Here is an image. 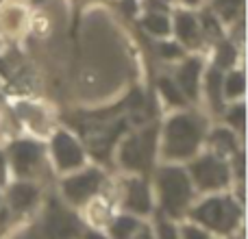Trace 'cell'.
I'll return each instance as SVG.
<instances>
[{
    "mask_svg": "<svg viewBox=\"0 0 248 239\" xmlns=\"http://www.w3.org/2000/svg\"><path fill=\"white\" fill-rule=\"evenodd\" d=\"M202 131H205V124L196 116L183 113V116L172 118L166 126V144H163L166 157L183 159L194 154L202 139Z\"/></svg>",
    "mask_w": 248,
    "mask_h": 239,
    "instance_id": "6da1fadb",
    "label": "cell"
},
{
    "mask_svg": "<svg viewBox=\"0 0 248 239\" xmlns=\"http://www.w3.org/2000/svg\"><path fill=\"white\" fill-rule=\"evenodd\" d=\"M159 196H161L163 213L179 218L192 200V183L187 174L179 167H163L159 172Z\"/></svg>",
    "mask_w": 248,
    "mask_h": 239,
    "instance_id": "7a4b0ae2",
    "label": "cell"
},
{
    "mask_svg": "<svg viewBox=\"0 0 248 239\" xmlns=\"http://www.w3.org/2000/svg\"><path fill=\"white\" fill-rule=\"evenodd\" d=\"M242 211L235 207V202L227 196H216L205 200L201 207L192 211V218L198 220V222L207 224L209 228L227 235L229 231H233V226L237 224Z\"/></svg>",
    "mask_w": 248,
    "mask_h": 239,
    "instance_id": "3957f363",
    "label": "cell"
},
{
    "mask_svg": "<svg viewBox=\"0 0 248 239\" xmlns=\"http://www.w3.org/2000/svg\"><path fill=\"white\" fill-rule=\"evenodd\" d=\"M192 176L194 183L201 189H218L229 183V167L216 154H205L192 163Z\"/></svg>",
    "mask_w": 248,
    "mask_h": 239,
    "instance_id": "277c9868",
    "label": "cell"
},
{
    "mask_svg": "<svg viewBox=\"0 0 248 239\" xmlns=\"http://www.w3.org/2000/svg\"><path fill=\"white\" fill-rule=\"evenodd\" d=\"M155 137H157V133H155V131L133 135L131 139L124 144V148H122V161H124V165L133 167V170H144V167L148 165L150 161H153Z\"/></svg>",
    "mask_w": 248,
    "mask_h": 239,
    "instance_id": "5b68a950",
    "label": "cell"
},
{
    "mask_svg": "<svg viewBox=\"0 0 248 239\" xmlns=\"http://www.w3.org/2000/svg\"><path fill=\"white\" fill-rule=\"evenodd\" d=\"M103 185V174L98 170H90L83 172L78 176H72L63 183V194L74 202V205H81V202L90 200L96 192Z\"/></svg>",
    "mask_w": 248,
    "mask_h": 239,
    "instance_id": "8992f818",
    "label": "cell"
},
{
    "mask_svg": "<svg viewBox=\"0 0 248 239\" xmlns=\"http://www.w3.org/2000/svg\"><path fill=\"white\" fill-rule=\"evenodd\" d=\"M174 33L179 37V42L187 48H198L205 39L201 33V24L198 17L189 11H176L174 15Z\"/></svg>",
    "mask_w": 248,
    "mask_h": 239,
    "instance_id": "52a82bcc",
    "label": "cell"
},
{
    "mask_svg": "<svg viewBox=\"0 0 248 239\" xmlns=\"http://www.w3.org/2000/svg\"><path fill=\"white\" fill-rule=\"evenodd\" d=\"M52 150H55V159H57V163H59V167H63V170H68V167H77V165L83 163L81 148H78L77 141H74L72 137H68L65 133H59V135L55 137V146H52Z\"/></svg>",
    "mask_w": 248,
    "mask_h": 239,
    "instance_id": "ba28073f",
    "label": "cell"
},
{
    "mask_svg": "<svg viewBox=\"0 0 248 239\" xmlns=\"http://www.w3.org/2000/svg\"><path fill=\"white\" fill-rule=\"evenodd\" d=\"M201 68H202V61L198 57H192V59H185L183 63L179 65L176 70V85L183 94H187L189 98L198 94V74H201Z\"/></svg>",
    "mask_w": 248,
    "mask_h": 239,
    "instance_id": "9c48e42d",
    "label": "cell"
},
{
    "mask_svg": "<svg viewBox=\"0 0 248 239\" xmlns=\"http://www.w3.org/2000/svg\"><path fill=\"white\" fill-rule=\"evenodd\" d=\"M126 207L137 213H146L150 209V200H148V189H146L144 180H131L126 185Z\"/></svg>",
    "mask_w": 248,
    "mask_h": 239,
    "instance_id": "30bf717a",
    "label": "cell"
},
{
    "mask_svg": "<svg viewBox=\"0 0 248 239\" xmlns=\"http://www.w3.org/2000/svg\"><path fill=\"white\" fill-rule=\"evenodd\" d=\"M140 24L144 26L150 35H157V37H166L172 30V24H170V20H168V15L166 13H159V11H148L140 20Z\"/></svg>",
    "mask_w": 248,
    "mask_h": 239,
    "instance_id": "8fae6325",
    "label": "cell"
},
{
    "mask_svg": "<svg viewBox=\"0 0 248 239\" xmlns=\"http://www.w3.org/2000/svg\"><path fill=\"white\" fill-rule=\"evenodd\" d=\"M211 11L222 22H233L244 13V0H211Z\"/></svg>",
    "mask_w": 248,
    "mask_h": 239,
    "instance_id": "7c38bea8",
    "label": "cell"
},
{
    "mask_svg": "<svg viewBox=\"0 0 248 239\" xmlns=\"http://www.w3.org/2000/svg\"><path fill=\"white\" fill-rule=\"evenodd\" d=\"M222 74H220V68H211L207 72V91H209V100L211 107H216L220 111L222 109Z\"/></svg>",
    "mask_w": 248,
    "mask_h": 239,
    "instance_id": "4fadbf2b",
    "label": "cell"
},
{
    "mask_svg": "<svg viewBox=\"0 0 248 239\" xmlns=\"http://www.w3.org/2000/svg\"><path fill=\"white\" fill-rule=\"evenodd\" d=\"M233 59H235V48H233V42H220L218 50H216V65L218 68H227V65H233Z\"/></svg>",
    "mask_w": 248,
    "mask_h": 239,
    "instance_id": "5bb4252c",
    "label": "cell"
},
{
    "mask_svg": "<svg viewBox=\"0 0 248 239\" xmlns=\"http://www.w3.org/2000/svg\"><path fill=\"white\" fill-rule=\"evenodd\" d=\"M224 94L229 98H235V96L244 94V72L237 70V72H231L227 76V87H224Z\"/></svg>",
    "mask_w": 248,
    "mask_h": 239,
    "instance_id": "9a60e30c",
    "label": "cell"
},
{
    "mask_svg": "<svg viewBox=\"0 0 248 239\" xmlns=\"http://www.w3.org/2000/svg\"><path fill=\"white\" fill-rule=\"evenodd\" d=\"M135 228H137L135 220H133L131 215H122V218L116 220L111 233H113V237H116V239H126V237H131V233L135 231Z\"/></svg>",
    "mask_w": 248,
    "mask_h": 239,
    "instance_id": "2e32d148",
    "label": "cell"
},
{
    "mask_svg": "<svg viewBox=\"0 0 248 239\" xmlns=\"http://www.w3.org/2000/svg\"><path fill=\"white\" fill-rule=\"evenodd\" d=\"M11 198H13V205L20 209V207H29L35 198V192L29 187V185H16L11 192Z\"/></svg>",
    "mask_w": 248,
    "mask_h": 239,
    "instance_id": "e0dca14e",
    "label": "cell"
},
{
    "mask_svg": "<svg viewBox=\"0 0 248 239\" xmlns=\"http://www.w3.org/2000/svg\"><path fill=\"white\" fill-rule=\"evenodd\" d=\"M159 87H161V91H163V96H166L168 100H170L172 105H183L185 100H183V91L179 90V85H176L174 81H170V78H161V83H159Z\"/></svg>",
    "mask_w": 248,
    "mask_h": 239,
    "instance_id": "ac0fdd59",
    "label": "cell"
},
{
    "mask_svg": "<svg viewBox=\"0 0 248 239\" xmlns=\"http://www.w3.org/2000/svg\"><path fill=\"white\" fill-rule=\"evenodd\" d=\"M159 52H161L163 59H179V57H183V48H181L179 44H172V42L159 44Z\"/></svg>",
    "mask_w": 248,
    "mask_h": 239,
    "instance_id": "d6986e66",
    "label": "cell"
},
{
    "mask_svg": "<svg viewBox=\"0 0 248 239\" xmlns=\"http://www.w3.org/2000/svg\"><path fill=\"white\" fill-rule=\"evenodd\" d=\"M159 239H179V233L174 231V226L170 222L159 220Z\"/></svg>",
    "mask_w": 248,
    "mask_h": 239,
    "instance_id": "ffe728a7",
    "label": "cell"
},
{
    "mask_svg": "<svg viewBox=\"0 0 248 239\" xmlns=\"http://www.w3.org/2000/svg\"><path fill=\"white\" fill-rule=\"evenodd\" d=\"M183 237L185 239H209V235H207L205 231H201V228H196V226H185Z\"/></svg>",
    "mask_w": 248,
    "mask_h": 239,
    "instance_id": "44dd1931",
    "label": "cell"
},
{
    "mask_svg": "<svg viewBox=\"0 0 248 239\" xmlns=\"http://www.w3.org/2000/svg\"><path fill=\"white\" fill-rule=\"evenodd\" d=\"M183 2H185V4H189V7H194V4H198L201 0H183Z\"/></svg>",
    "mask_w": 248,
    "mask_h": 239,
    "instance_id": "7402d4cb",
    "label": "cell"
}]
</instances>
